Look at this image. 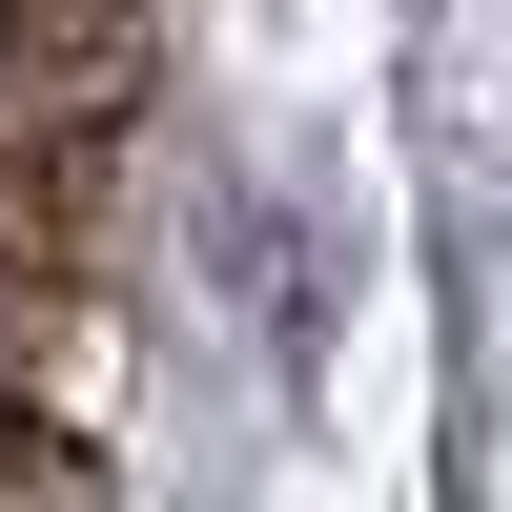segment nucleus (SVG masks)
Returning <instances> with one entry per match:
<instances>
[{
	"instance_id": "1",
	"label": "nucleus",
	"mask_w": 512,
	"mask_h": 512,
	"mask_svg": "<svg viewBox=\"0 0 512 512\" xmlns=\"http://www.w3.org/2000/svg\"><path fill=\"white\" fill-rule=\"evenodd\" d=\"M0 492H103V431L41 410V390H0Z\"/></svg>"
}]
</instances>
